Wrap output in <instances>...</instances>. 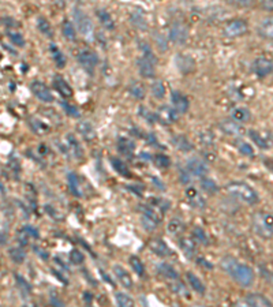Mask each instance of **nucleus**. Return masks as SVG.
I'll use <instances>...</instances> for the list:
<instances>
[{"label": "nucleus", "mask_w": 273, "mask_h": 307, "mask_svg": "<svg viewBox=\"0 0 273 307\" xmlns=\"http://www.w3.org/2000/svg\"><path fill=\"white\" fill-rule=\"evenodd\" d=\"M220 265L231 277L242 287H252L254 280H256L254 270L248 265L240 264L239 261H236L232 257H224Z\"/></svg>", "instance_id": "nucleus-1"}, {"label": "nucleus", "mask_w": 273, "mask_h": 307, "mask_svg": "<svg viewBox=\"0 0 273 307\" xmlns=\"http://www.w3.org/2000/svg\"><path fill=\"white\" fill-rule=\"evenodd\" d=\"M253 231L262 239H273V214L257 212L252 218Z\"/></svg>", "instance_id": "nucleus-2"}, {"label": "nucleus", "mask_w": 273, "mask_h": 307, "mask_svg": "<svg viewBox=\"0 0 273 307\" xmlns=\"http://www.w3.org/2000/svg\"><path fill=\"white\" fill-rule=\"evenodd\" d=\"M227 191L230 192L231 196L238 198V200L243 201L249 205H254L258 202V194L256 192V190L253 187H250L248 183L243 182H231L227 186Z\"/></svg>", "instance_id": "nucleus-3"}, {"label": "nucleus", "mask_w": 273, "mask_h": 307, "mask_svg": "<svg viewBox=\"0 0 273 307\" xmlns=\"http://www.w3.org/2000/svg\"><path fill=\"white\" fill-rule=\"evenodd\" d=\"M249 32V23L242 18H236V19H231L224 25L223 27V34L228 37V39H236V37H242Z\"/></svg>", "instance_id": "nucleus-4"}, {"label": "nucleus", "mask_w": 273, "mask_h": 307, "mask_svg": "<svg viewBox=\"0 0 273 307\" xmlns=\"http://www.w3.org/2000/svg\"><path fill=\"white\" fill-rule=\"evenodd\" d=\"M74 17H75V23H77L78 30L81 32L82 36H84L86 40H93L94 29L89 15H88L84 10L75 9Z\"/></svg>", "instance_id": "nucleus-5"}, {"label": "nucleus", "mask_w": 273, "mask_h": 307, "mask_svg": "<svg viewBox=\"0 0 273 307\" xmlns=\"http://www.w3.org/2000/svg\"><path fill=\"white\" fill-rule=\"evenodd\" d=\"M188 39V29L183 22H174L170 27V40L176 45H183Z\"/></svg>", "instance_id": "nucleus-6"}, {"label": "nucleus", "mask_w": 273, "mask_h": 307, "mask_svg": "<svg viewBox=\"0 0 273 307\" xmlns=\"http://www.w3.org/2000/svg\"><path fill=\"white\" fill-rule=\"evenodd\" d=\"M253 71L258 78L268 77L269 74L273 71V60L268 59L265 56L257 58L253 63Z\"/></svg>", "instance_id": "nucleus-7"}, {"label": "nucleus", "mask_w": 273, "mask_h": 307, "mask_svg": "<svg viewBox=\"0 0 273 307\" xmlns=\"http://www.w3.org/2000/svg\"><path fill=\"white\" fill-rule=\"evenodd\" d=\"M30 90L36 97L41 100L43 102H52L55 98L52 96L51 90L48 89L47 85H44L43 82L40 81H33L30 83Z\"/></svg>", "instance_id": "nucleus-8"}, {"label": "nucleus", "mask_w": 273, "mask_h": 307, "mask_svg": "<svg viewBox=\"0 0 273 307\" xmlns=\"http://www.w3.org/2000/svg\"><path fill=\"white\" fill-rule=\"evenodd\" d=\"M78 62L88 73H93L98 63V56L92 51H81L78 53Z\"/></svg>", "instance_id": "nucleus-9"}, {"label": "nucleus", "mask_w": 273, "mask_h": 307, "mask_svg": "<svg viewBox=\"0 0 273 307\" xmlns=\"http://www.w3.org/2000/svg\"><path fill=\"white\" fill-rule=\"evenodd\" d=\"M249 135L253 139V142H256L257 146L261 149H269L273 144V134L270 132H260L256 130H250Z\"/></svg>", "instance_id": "nucleus-10"}, {"label": "nucleus", "mask_w": 273, "mask_h": 307, "mask_svg": "<svg viewBox=\"0 0 273 307\" xmlns=\"http://www.w3.org/2000/svg\"><path fill=\"white\" fill-rule=\"evenodd\" d=\"M219 128H220L226 135H231V136H239L244 132L243 126L239 124L238 122H235V120L232 119H227L220 122V123H219Z\"/></svg>", "instance_id": "nucleus-11"}, {"label": "nucleus", "mask_w": 273, "mask_h": 307, "mask_svg": "<svg viewBox=\"0 0 273 307\" xmlns=\"http://www.w3.org/2000/svg\"><path fill=\"white\" fill-rule=\"evenodd\" d=\"M187 171L190 175H196V176H205L208 174V165L206 162L202 161L201 158H190L187 161Z\"/></svg>", "instance_id": "nucleus-12"}, {"label": "nucleus", "mask_w": 273, "mask_h": 307, "mask_svg": "<svg viewBox=\"0 0 273 307\" xmlns=\"http://www.w3.org/2000/svg\"><path fill=\"white\" fill-rule=\"evenodd\" d=\"M137 67H138V71L144 78H153L156 75L154 63L150 62L149 59L144 58V56H141L140 59L137 60Z\"/></svg>", "instance_id": "nucleus-13"}, {"label": "nucleus", "mask_w": 273, "mask_h": 307, "mask_svg": "<svg viewBox=\"0 0 273 307\" xmlns=\"http://www.w3.org/2000/svg\"><path fill=\"white\" fill-rule=\"evenodd\" d=\"M175 63L178 70L183 74L192 73V71H194V68H196V62H194L192 56L188 55H176Z\"/></svg>", "instance_id": "nucleus-14"}, {"label": "nucleus", "mask_w": 273, "mask_h": 307, "mask_svg": "<svg viewBox=\"0 0 273 307\" xmlns=\"http://www.w3.org/2000/svg\"><path fill=\"white\" fill-rule=\"evenodd\" d=\"M148 246H149L150 252L154 253L158 257H170L172 254L171 248L167 246L166 242L161 240V239H152V240H149Z\"/></svg>", "instance_id": "nucleus-15"}, {"label": "nucleus", "mask_w": 273, "mask_h": 307, "mask_svg": "<svg viewBox=\"0 0 273 307\" xmlns=\"http://www.w3.org/2000/svg\"><path fill=\"white\" fill-rule=\"evenodd\" d=\"M244 302L249 307H273V303L266 296L261 294H249L246 295Z\"/></svg>", "instance_id": "nucleus-16"}, {"label": "nucleus", "mask_w": 273, "mask_h": 307, "mask_svg": "<svg viewBox=\"0 0 273 307\" xmlns=\"http://www.w3.org/2000/svg\"><path fill=\"white\" fill-rule=\"evenodd\" d=\"M178 112L174 109V108H171L170 105H162V107L158 108L157 111V118L161 120L162 123L170 124V123H175L176 120H178Z\"/></svg>", "instance_id": "nucleus-17"}, {"label": "nucleus", "mask_w": 273, "mask_h": 307, "mask_svg": "<svg viewBox=\"0 0 273 307\" xmlns=\"http://www.w3.org/2000/svg\"><path fill=\"white\" fill-rule=\"evenodd\" d=\"M260 37L265 40H273V15L270 17H265L258 25L257 29Z\"/></svg>", "instance_id": "nucleus-18"}, {"label": "nucleus", "mask_w": 273, "mask_h": 307, "mask_svg": "<svg viewBox=\"0 0 273 307\" xmlns=\"http://www.w3.org/2000/svg\"><path fill=\"white\" fill-rule=\"evenodd\" d=\"M186 197H187L188 202L192 204V206H194L197 209H204L206 206V201L201 197L200 191L196 187H188L186 190Z\"/></svg>", "instance_id": "nucleus-19"}, {"label": "nucleus", "mask_w": 273, "mask_h": 307, "mask_svg": "<svg viewBox=\"0 0 273 307\" xmlns=\"http://www.w3.org/2000/svg\"><path fill=\"white\" fill-rule=\"evenodd\" d=\"M172 104H174L175 111L178 114H186L188 111V107H190L187 97L179 92H172Z\"/></svg>", "instance_id": "nucleus-20"}, {"label": "nucleus", "mask_w": 273, "mask_h": 307, "mask_svg": "<svg viewBox=\"0 0 273 307\" xmlns=\"http://www.w3.org/2000/svg\"><path fill=\"white\" fill-rule=\"evenodd\" d=\"M114 273H115V277L119 280V283L124 288H132V278L128 274V272L124 268H122L120 265H115L114 266Z\"/></svg>", "instance_id": "nucleus-21"}, {"label": "nucleus", "mask_w": 273, "mask_h": 307, "mask_svg": "<svg viewBox=\"0 0 273 307\" xmlns=\"http://www.w3.org/2000/svg\"><path fill=\"white\" fill-rule=\"evenodd\" d=\"M53 86H55V89L59 92L63 97L70 98L73 96V89H71V86L68 85L67 82L64 81L63 78L59 77V75H56L53 78Z\"/></svg>", "instance_id": "nucleus-22"}, {"label": "nucleus", "mask_w": 273, "mask_h": 307, "mask_svg": "<svg viewBox=\"0 0 273 307\" xmlns=\"http://www.w3.org/2000/svg\"><path fill=\"white\" fill-rule=\"evenodd\" d=\"M77 131L88 141H92L96 138V130L89 122H79L77 124Z\"/></svg>", "instance_id": "nucleus-23"}, {"label": "nucleus", "mask_w": 273, "mask_h": 307, "mask_svg": "<svg viewBox=\"0 0 273 307\" xmlns=\"http://www.w3.org/2000/svg\"><path fill=\"white\" fill-rule=\"evenodd\" d=\"M231 116H232V120L238 122L239 124L246 123V122H249L250 118H252L250 111H249L248 108H235V109H232Z\"/></svg>", "instance_id": "nucleus-24"}, {"label": "nucleus", "mask_w": 273, "mask_h": 307, "mask_svg": "<svg viewBox=\"0 0 273 307\" xmlns=\"http://www.w3.org/2000/svg\"><path fill=\"white\" fill-rule=\"evenodd\" d=\"M97 17L98 19H100V22H101V25L105 27V29L108 30H112L114 27H115V21H114V18L111 17V14L108 13V11H105V10H97Z\"/></svg>", "instance_id": "nucleus-25"}, {"label": "nucleus", "mask_w": 273, "mask_h": 307, "mask_svg": "<svg viewBox=\"0 0 273 307\" xmlns=\"http://www.w3.org/2000/svg\"><path fill=\"white\" fill-rule=\"evenodd\" d=\"M179 246L186 256L190 257V258L194 257V253H196V242H194V239L182 238L179 240Z\"/></svg>", "instance_id": "nucleus-26"}, {"label": "nucleus", "mask_w": 273, "mask_h": 307, "mask_svg": "<svg viewBox=\"0 0 273 307\" xmlns=\"http://www.w3.org/2000/svg\"><path fill=\"white\" fill-rule=\"evenodd\" d=\"M130 21H131L132 26H135L137 29L140 30H146L148 29V21L144 14L138 13V11H134V13L130 15Z\"/></svg>", "instance_id": "nucleus-27"}, {"label": "nucleus", "mask_w": 273, "mask_h": 307, "mask_svg": "<svg viewBox=\"0 0 273 307\" xmlns=\"http://www.w3.org/2000/svg\"><path fill=\"white\" fill-rule=\"evenodd\" d=\"M67 146L74 157L81 158L84 156V150H82L81 145L78 144V141L73 135H67Z\"/></svg>", "instance_id": "nucleus-28"}, {"label": "nucleus", "mask_w": 273, "mask_h": 307, "mask_svg": "<svg viewBox=\"0 0 273 307\" xmlns=\"http://www.w3.org/2000/svg\"><path fill=\"white\" fill-rule=\"evenodd\" d=\"M142 213H144V217L149 218L153 222L158 224V222L161 221V214L158 213V210L153 206H149V205H146V206H142Z\"/></svg>", "instance_id": "nucleus-29"}, {"label": "nucleus", "mask_w": 273, "mask_h": 307, "mask_svg": "<svg viewBox=\"0 0 273 307\" xmlns=\"http://www.w3.org/2000/svg\"><path fill=\"white\" fill-rule=\"evenodd\" d=\"M157 272L161 274L162 277L170 278V280H176L178 278V272L175 269L170 266L168 264H160L157 266Z\"/></svg>", "instance_id": "nucleus-30"}, {"label": "nucleus", "mask_w": 273, "mask_h": 307, "mask_svg": "<svg viewBox=\"0 0 273 307\" xmlns=\"http://www.w3.org/2000/svg\"><path fill=\"white\" fill-rule=\"evenodd\" d=\"M186 277H187V282L188 284L192 286V288L194 291H197L198 294H204L205 292V286H204V283L201 282L200 278L197 277L196 274L192 272H188L187 274H186Z\"/></svg>", "instance_id": "nucleus-31"}, {"label": "nucleus", "mask_w": 273, "mask_h": 307, "mask_svg": "<svg viewBox=\"0 0 273 307\" xmlns=\"http://www.w3.org/2000/svg\"><path fill=\"white\" fill-rule=\"evenodd\" d=\"M116 303L118 307H135V303L131 299V296L124 292H116Z\"/></svg>", "instance_id": "nucleus-32"}, {"label": "nucleus", "mask_w": 273, "mask_h": 307, "mask_svg": "<svg viewBox=\"0 0 273 307\" xmlns=\"http://www.w3.org/2000/svg\"><path fill=\"white\" fill-rule=\"evenodd\" d=\"M49 51L52 53V58L55 60V63L59 66L60 68H63L66 66V58L63 56L62 51H60L59 48L56 47L55 44H51V47H49Z\"/></svg>", "instance_id": "nucleus-33"}, {"label": "nucleus", "mask_w": 273, "mask_h": 307, "mask_svg": "<svg viewBox=\"0 0 273 307\" xmlns=\"http://www.w3.org/2000/svg\"><path fill=\"white\" fill-rule=\"evenodd\" d=\"M128 262H130L131 268L134 269V272H135L138 276H141V277H144V276H145V266H144V264H142L141 260H140L138 257H137V256L130 257Z\"/></svg>", "instance_id": "nucleus-34"}, {"label": "nucleus", "mask_w": 273, "mask_h": 307, "mask_svg": "<svg viewBox=\"0 0 273 307\" xmlns=\"http://www.w3.org/2000/svg\"><path fill=\"white\" fill-rule=\"evenodd\" d=\"M111 161L114 170H115L116 172H119L120 175H123L124 178H130V176H131L130 171H128L127 166L124 165V162L122 161V160H119V158H112Z\"/></svg>", "instance_id": "nucleus-35"}, {"label": "nucleus", "mask_w": 273, "mask_h": 307, "mask_svg": "<svg viewBox=\"0 0 273 307\" xmlns=\"http://www.w3.org/2000/svg\"><path fill=\"white\" fill-rule=\"evenodd\" d=\"M68 186L74 196H81V187H79V179L75 174H68Z\"/></svg>", "instance_id": "nucleus-36"}, {"label": "nucleus", "mask_w": 273, "mask_h": 307, "mask_svg": "<svg viewBox=\"0 0 273 307\" xmlns=\"http://www.w3.org/2000/svg\"><path fill=\"white\" fill-rule=\"evenodd\" d=\"M184 230V224L180 221L179 218H172L168 222V232L171 235H178Z\"/></svg>", "instance_id": "nucleus-37"}, {"label": "nucleus", "mask_w": 273, "mask_h": 307, "mask_svg": "<svg viewBox=\"0 0 273 307\" xmlns=\"http://www.w3.org/2000/svg\"><path fill=\"white\" fill-rule=\"evenodd\" d=\"M37 27L44 36H47V37H52V27L49 25V22L45 19L44 17H39L37 18Z\"/></svg>", "instance_id": "nucleus-38"}, {"label": "nucleus", "mask_w": 273, "mask_h": 307, "mask_svg": "<svg viewBox=\"0 0 273 307\" xmlns=\"http://www.w3.org/2000/svg\"><path fill=\"white\" fill-rule=\"evenodd\" d=\"M62 29H63V34L64 37L67 40H71V41H74V40L77 39V34H75V29H74L73 23L70 21H66L63 22V26H62Z\"/></svg>", "instance_id": "nucleus-39"}, {"label": "nucleus", "mask_w": 273, "mask_h": 307, "mask_svg": "<svg viewBox=\"0 0 273 307\" xmlns=\"http://www.w3.org/2000/svg\"><path fill=\"white\" fill-rule=\"evenodd\" d=\"M153 39L156 45H157L158 51L166 52L167 48H168V40H167L166 36L162 33H160V32H156V33L153 34Z\"/></svg>", "instance_id": "nucleus-40"}, {"label": "nucleus", "mask_w": 273, "mask_h": 307, "mask_svg": "<svg viewBox=\"0 0 273 307\" xmlns=\"http://www.w3.org/2000/svg\"><path fill=\"white\" fill-rule=\"evenodd\" d=\"M150 90H152V94H153L156 98H162L166 96V86H164L162 81H160V79L153 82V85H152Z\"/></svg>", "instance_id": "nucleus-41"}, {"label": "nucleus", "mask_w": 273, "mask_h": 307, "mask_svg": "<svg viewBox=\"0 0 273 307\" xmlns=\"http://www.w3.org/2000/svg\"><path fill=\"white\" fill-rule=\"evenodd\" d=\"M174 144H175V146L178 149L183 150V152H188V150L193 149V145L190 144V141L183 135L176 136L175 139H174Z\"/></svg>", "instance_id": "nucleus-42"}, {"label": "nucleus", "mask_w": 273, "mask_h": 307, "mask_svg": "<svg viewBox=\"0 0 273 307\" xmlns=\"http://www.w3.org/2000/svg\"><path fill=\"white\" fill-rule=\"evenodd\" d=\"M201 186H202V190H205L206 192H209V194H216V192L219 191L217 184L214 183L212 179H209V178H202V180H201Z\"/></svg>", "instance_id": "nucleus-43"}, {"label": "nucleus", "mask_w": 273, "mask_h": 307, "mask_svg": "<svg viewBox=\"0 0 273 307\" xmlns=\"http://www.w3.org/2000/svg\"><path fill=\"white\" fill-rule=\"evenodd\" d=\"M128 90H130V93L134 96L135 98H144L145 96V89H144V86L140 83V82H132L131 85L128 86Z\"/></svg>", "instance_id": "nucleus-44"}, {"label": "nucleus", "mask_w": 273, "mask_h": 307, "mask_svg": "<svg viewBox=\"0 0 273 307\" xmlns=\"http://www.w3.org/2000/svg\"><path fill=\"white\" fill-rule=\"evenodd\" d=\"M198 139L202 146H212L214 144V136L209 131H201Z\"/></svg>", "instance_id": "nucleus-45"}, {"label": "nucleus", "mask_w": 273, "mask_h": 307, "mask_svg": "<svg viewBox=\"0 0 273 307\" xmlns=\"http://www.w3.org/2000/svg\"><path fill=\"white\" fill-rule=\"evenodd\" d=\"M236 146H238L239 152L243 154V156H248V157H253L254 156V149L252 148V145H249L246 142L238 141L236 142Z\"/></svg>", "instance_id": "nucleus-46"}, {"label": "nucleus", "mask_w": 273, "mask_h": 307, "mask_svg": "<svg viewBox=\"0 0 273 307\" xmlns=\"http://www.w3.org/2000/svg\"><path fill=\"white\" fill-rule=\"evenodd\" d=\"M193 236H194V240L197 242H200V243L204 244H209V239L205 234V231L202 228H196V230L193 231Z\"/></svg>", "instance_id": "nucleus-47"}, {"label": "nucleus", "mask_w": 273, "mask_h": 307, "mask_svg": "<svg viewBox=\"0 0 273 307\" xmlns=\"http://www.w3.org/2000/svg\"><path fill=\"white\" fill-rule=\"evenodd\" d=\"M10 257L13 258L14 262H17V264H21L25 261V253L21 248H11L10 250Z\"/></svg>", "instance_id": "nucleus-48"}, {"label": "nucleus", "mask_w": 273, "mask_h": 307, "mask_svg": "<svg viewBox=\"0 0 273 307\" xmlns=\"http://www.w3.org/2000/svg\"><path fill=\"white\" fill-rule=\"evenodd\" d=\"M85 260V257L82 254L79 250H73V252L70 253V261H71V264L74 265H81Z\"/></svg>", "instance_id": "nucleus-49"}, {"label": "nucleus", "mask_w": 273, "mask_h": 307, "mask_svg": "<svg viewBox=\"0 0 273 307\" xmlns=\"http://www.w3.org/2000/svg\"><path fill=\"white\" fill-rule=\"evenodd\" d=\"M134 146H132L131 142L126 141V139H120L119 142V150L124 154H131Z\"/></svg>", "instance_id": "nucleus-50"}, {"label": "nucleus", "mask_w": 273, "mask_h": 307, "mask_svg": "<svg viewBox=\"0 0 273 307\" xmlns=\"http://www.w3.org/2000/svg\"><path fill=\"white\" fill-rule=\"evenodd\" d=\"M154 161H156L157 166H160V168H167V166H170L171 164L170 158L167 157V156H164V154H158V156H156Z\"/></svg>", "instance_id": "nucleus-51"}, {"label": "nucleus", "mask_w": 273, "mask_h": 307, "mask_svg": "<svg viewBox=\"0 0 273 307\" xmlns=\"http://www.w3.org/2000/svg\"><path fill=\"white\" fill-rule=\"evenodd\" d=\"M10 40L13 41V44L18 45V47H23L25 45V39L22 37V34L19 33H9Z\"/></svg>", "instance_id": "nucleus-52"}, {"label": "nucleus", "mask_w": 273, "mask_h": 307, "mask_svg": "<svg viewBox=\"0 0 273 307\" xmlns=\"http://www.w3.org/2000/svg\"><path fill=\"white\" fill-rule=\"evenodd\" d=\"M29 239H30V235L25 228L18 232V240H19L21 246H26V244L29 243Z\"/></svg>", "instance_id": "nucleus-53"}, {"label": "nucleus", "mask_w": 273, "mask_h": 307, "mask_svg": "<svg viewBox=\"0 0 273 307\" xmlns=\"http://www.w3.org/2000/svg\"><path fill=\"white\" fill-rule=\"evenodd\" d=\"M30 126L33 127V130L37 132V134H43V132L47 130V127H45V126H44V124L41 123L40 120L32 119V120H30Z\"/></svg>", "instance_id": "nucleus-54"}, {"label": "nucleus", "mask_w": 273, "mask_h": 307, "mask_svg": "<svg viewBox=\"0 0 273 307\" xmlns=\"http://www.w3.org/2000/svg\"><path fill=\"white\" fill-rule=\"evenodd\" d=\"M171 288H172V291H174V292H176V294L187 295V290H186V287H184L182 283H176V284H172V286H171Z\"/></svg>", "instance_id": "nucleus-55"}, {"label": "nucleus", "mask_w": 273, "mask_h": 307, "mask_svg": "<svg viewBox=\"0 0 273 307\" xmlns=\"http://www.w3.org/2000/svg\"><path fill=\"white\" fill-rule=\"evenodd\" d=\"M63 108L66 109V112H67L68 115L74 116V118H77V116H79V112H78V109L75 107H73V105H68L67 102H63Z\"/></svg>", "instance_id": "nucleus-56"}, {"label": "nucleus", "mask_w": 273, "mask_h": 307, "mask_svg": "<svg viewBox=\"0 0 273 307\" xmlns=\"http://www.w3.org/2000/svg\"><path fill=\"white\" fill-rule=\"evenodd\" d=\"M142 224H144V228L148 231H153L154 228H156V226H157L156 222H153L152 220H149V218L144 217V216H142Z\"/></svg>", "instance_id": "nucleus-57"}, {"label": "nucleus", "mask_w": 273, "mask_h": 307, "mask_svg": "<svg viewBox=\"0 0 273 307\" xmlns=\"http://www.w3.org/2000/svg\"><path fill=\"white\" fill-rule=\"evenodd\" d=\"M261 7H262L265 11L273 13V0H265V2L261 3Z\"/></svg>", "instance_id": "nucleus-58"}, {"label": "nucleus", "mask_w": 273, "mask_h": 307, "mask_svg": "<svg viewBox=\"0 0 273 307\" xmlns=\"http://www.w3.org/2000/svg\"><path fill=\"white\" fill-rule=\"evenodd\" d=\"M236 307H246V306H242V304H240V303H238V304H236ZM249 307V306H248Z\"/></svg>", "instance_id": "nucleus-59"}]
</instances>
